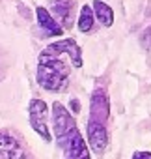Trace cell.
<instances>
[{
	"instance_id": "7",
	"label": "cell",
	"mask_w": 151,
	"mask_h": 159,
	"mask_svg": "<svg viewBox=\"0 0 151 159\" xmlns=\"http://www.w3.org/2000/svg\"><path fill=\"white\" fill-rule=\"evenodd\" d=\"M36 19H37L39 28H41L47 36H62V34H63L62 25L56 21V17H52V13H50L47 8L37 6V8H36Z\"/></svg>"
},
{
	"instance_id": "6",
	"label": "cell",
	"mask_w": 151,
	"mask_h": 159,
	"mask_svg": "<svg viewBox=\"0 0 151 159\" xmlns=\"http://www.w3.org/2000/svg\"><path fill=\"white\" fill-rule=\"evenodd\" d=\"M86 135H88V144H90L92 152H95L97 155H101L106 150V146H108V129H106V124L88 120Z\"/></svg>"
},
{
	"instance_id": "1",
	"label": "cell",
	"mask_w": 151,
	"mask_h": 159,
	"mask_svg": "<svg viewBox=\"0 0 151 159\" xmlns=\"http://www.w3.org/2000/svg\"><path fill=\"white\" fill-rule=\"evenodd\" d=\"M82 49L73 38L47 45L37 56L36 81L47 92H63L69 84L73 67H82Z\"/></svg>"
},
{
	"instance_id": "11",
	"label": "cell",
	"mask_w": 151,
	"mask_h": 159,
	"mask_svg": "<svg viewBox=\"0 0 151 159\" xmlns=\"http://www.w3.org/2000/svg\"><path fill=\"white\" fill-rule=\"evenodd\" d=\"M140 43H142L144 49L151 51V26H147V28L142 32V36H140Z\"/></svg>"
},
{
	"instance_id": "3",
	"label": "cell",
	"mask_w": 151,
	"mask_h": 159,
	"mask_svg": "<svg viewBox=\"0 0 151 159\" xmlns=\"http://www.w3.org/2000/svg\"><path fill=\"white\" fill-rule=\"evenodd\" d=\"M28 120H30V127L45 140L50 142L52 140V133H50V125H49V107L43 99H32L28 105Z\"/></svg>"
},
{
	"instance_id": "9",
	"label": "cell",
	"mask_w": 151,
	"mask_h": 159,
	"mask_svg": "<svg viewBox=\"0 0 151 159\" xmlns=\"http://www.w3.org/2000/svg\"><path fill=\"white\" fill-rule=\"evenodd\" d=\"M92 10H93L95 19H97L103 26L110 28V26L114 25V10H112L106 2H103V0H93Z\"/></svg>"
},
{
	"instance_id": "10",
	"label": "cell",
	"mask_w": 151,
	"mask_h": 159,
	"mask_svg": "<svg viewBox=\"0 0 151 159\" xmlns=\"http://www.w3.org/2000/svg\"><path fill=\"white\" fill-rule=\"evenodd\" d=\"M93 23H95V15H93L92 6H82L80 8V13H79V21H77L79 30L82 34H88V32H92Z\"/></svg>"
},
{
	"instance_id": "8",
	"label": "cell",
	"mask_w": 151,
	"mask_h": 159,
	"mask_svg": "<svg viewBox=\"0 0 151 159\" xmlns=\"http://www.w3.org/2000/svg\"><path fill=\"white\" fill-rule=\"evenodd\" d=\"M73 6H75L73 0H54L52 10L54 15L62 21V28H69L73 25Z\"/></svg>"
},
{
	"instance_id": "4",
	"label": "cell",
	"mask_w": 151,
	"mask_h": 159,
	"mask_svg": "<svg viewBox=\"0 0 151 159\" xmlns=\"http://www.w3.org/2000/svg\"><path fill=\"white\" fill-rule=\"evenodd\" d=\"M0 159H34L8 129H0Z\"/></svg>"
},
{
	"instance_id": "13",
	"label": "cell",
	"mask_w": 151,
	"mask_h": 159,
	"mask_svg": "<svg viewBox=\"0 0 151 159\" xmlns=\"http://www.w3.org/2000/svg\"><path fill=\"white\" fill-rule=\"evenodd\" d=\"M71 105H73V112H79V111H80V103H79L77 99H73Z\"/></svg>"
},
{
	"instance_id": "5",
	"label": "cell",
	"mask_w": 151,
	"mask_h": 159,
	"mask_svg": "<svg viewBox=\"0 0 151 159\" xmlns=\"http://www.w3.org/2000/svg\"><path fill=\"white\" fill-rule=\"evenodd\" d=\"M110 118V99L105 88H95L90 98V120L106 124Z\"/></svg>"
},
{
	"instance_id": "12",
	"label": "cell",
	"mask_w": 151,
	"mask_h": 159,
	"mask_svg": "<svg viewBox=\"0 0 151 159\" xmlns=\"http://www.w3.org/2000/svg\"><path fill=\"white\" fill-rule=\"evenodd\" d=\"M132 159H151V152H145V150H138L132 153Z\"/></svg>"
},
{
	"instance_id": "2",
	"label": "cell",
	"mask_w": 151,
	"mask_h": 159,
	"mask_svg": "<svg viewBox=\"0 0 151 159\" xmlns=\"http://www.w3.org/2000/svg\"><path fill=\"white\" fill-rule=\"evenodd\" d=\"M52 131H54V140L58 148L62 150V159H92L88 144L71 116V112L62 105L54 103L52 105Z\"/></svg>"
}]
</instances>
